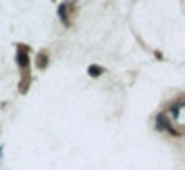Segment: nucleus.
<instances>
[{
  "label": "nucleus",
  "mask_w": 185,
  "mask_h": 170,
  "mask_svg": "<svg viewBox=\"0 0 185 170\" xmlns=\"http://www.w3.org/2000/svg\"><path fill=\"white\" fill-rule=\"evenodd\" d=\"M58 17H60V21L65 23V25H69V19H67V4H60V6H58Z\"/></svg>",
  "instance_id": "1"
},
{
  "label": "nucleus",
  "mask_w": 185,
  "mask_h": 170,
  "mask_svg": "<svg viewBox=\"0 0 185 170\" xmlns=\"http://www.w3.org/2000/svg\"><path fill=\"white\" fill-rule=\"evenodd\" d=\"M156 127H158V131H166V123H164V114H158V116H156Z\"/></svg>",
  "instance_id": "2"
},
{
  "label": "nucleus",
  "mask_w": 185,
  "mask_h": 170,
  "mask_svg": "<svg viewBox=\"0 0 185 170\" xmlns=\"http://www.w3.org/2000/svg\"><path fill=\"white\" fill-rule=\"evenodd\" d=\"M87 73H90L92 77H100V73H102V67H98V64H92V67L87 68Z\"/></svg>",
  "instance_id": "3"
},
{
  "label": "nucleus",
  "mask_w": 185,
  "mask_h": 170,
  "mask_svg": "<svg viewBox=\"0 0 185 170\" xmlns=\"http://www.w3.org/2000/svg\"><path fill=\"white\" fill-rule=\"evenodd\" d=\"M17 62H19V67L27 68V56H25V54H21V52H19V58H17Z\"/></svg>",
  "instance_id": "4"
},
{
  "label": "nucleus",
  "mask_w": 185,
  "mask_h": 170,
  "mask_svg": "<svg viewBox=\"0 0 185 170\" xmlns=\"http://www.w3.org/2000/svg\"><path fill=\"white\" fill-rule=\"evenodd\" d=\"M0 158H2V149H0Z\"/></svg>",
  "instance_id": "5"
}]
</instances>
